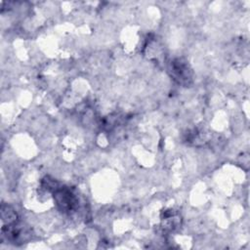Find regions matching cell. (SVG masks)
Instances as JSON below:
<instances>
[{
    "label": "cell",
    "mask_w": 250,
    "mask_h": 250,
    "mask_svg": "<svg viewBox=\"0 0 250 250\" xmlns=\"http://www.w3.org/2000/svg\"><path fill=\"white\" fill-rule=\"evenodd\" d=\"M170 71L174 79H176L179 83H183L190 79L191 72L188 64L180 59L175 60L171 62Z\"/></svg>",
    "instance_id": "cell-2"
},
{
    "label": "cell",
    "mask_w": 250,
    "mask_h": 250,
    "mask_svg": "<svg viewBox=\"0 0 250 250\" xmlns=\"http://www.w3.org/2000/svg\"><path fill=\"white\" fill-rule=\"evenodd\" d=\"M54 198L62 211L69 212L74 209L77 204V199L74 194L66 188H54Z\"/></svg>",
    "instance_id": "cell-1"
}]
</instances>
